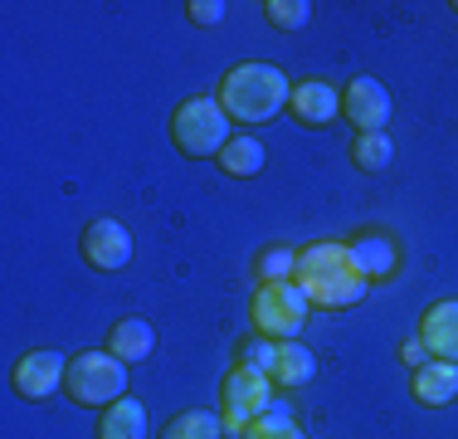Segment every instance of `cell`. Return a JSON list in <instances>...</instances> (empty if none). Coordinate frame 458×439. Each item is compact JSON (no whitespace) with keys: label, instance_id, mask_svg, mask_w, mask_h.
Returning a JSON list of instances; mask_svg holds the SVG:
<instances>
[{"label":"cell","instance_id":"2e32d148","mask_svg":"<svg viewBox=\"0 0 458 439\" xmlns=\"http://www.w3.org/2000/svg\"><path fill=\"white\" fill-rule=\"evenodd\" d=\"M215 161H220L225 176H239V181H244V176H259L268 167V151H264V142H259V137H229L225 151Z\"/></svg>","mask_w":458,"mask_h":439},{"label":"cell","instance_id":"484cf974","mask_svg":"<svg viewBox=\"0 0 458 439\" xmlns=\"http://www.w3.org/2000/svg\"><path fill=\"white\" fill-rule=\"evenodd\" d=\"M454 10H458V0H454Z\"/></svg>","mask_w":458,"mask_h":439},{"label":"cell","instance_id":"d4e9b609","mask_svg":"<svg viewBox=\"0 0 458 439\" xmlns=\"http://www.w3.org/2000/svg\"><path fill=\"white\" fill-rule=\"evenodd\" d=\"M400 361H405V366H414V371H420V366H429V347H424L420 337H410V342L400 347Z\"/></svg>","mask_w":458,"mask_h":439},{"label":"cell","instance_id":"5b68a950","mask_svg":"<svg viewBox=\"0 0 458 439\" xmlns=\"http://www.w3.org/2000/svg\"><path fill=\"white\" fill-rule=\"evenodd\" d=\"M268 410H278L274 381H268L264 371H249V366L229 371L225 386H220V420H225V430L229 435H244L249 425H254L259 415H268Z\"/></svg>","mask_w":458,"mask_h":439},{"label":"cell","instance_id":"e0dca14e","mask_svg":"<svg viewBox=\"0 0 458 439\" xmlns=\"http://www.w3.org/2000/svg\"><path fill=\"white\" fill-rule=\"evenodd\" d=\"M318 376V357L302 342H278V361H274V386H308Z\"/></svg>","mask_w":458,"mask_h":439},{"label":"cell","instance_id":"ac0fdd59","mask_svg":"<svg viewBox=\"0 0 458 439\" xmlns=\"http://www.w3.org/2000/svg\"><path fill=\"white\" fill-rule=\"evenodd\" d=\"M161 439H225V420L215 410H185L161 430Z\"/></svg>","mask_w":458,"mask_h":439},{"label":"cell","instance_id":"7a4b0ae2","mask_svg":"<svg viewBox=\"0 0 458 439\" xmlns=\"http://www.w3.org/2000/svg\"><path fill=\"white\" fill-rule=\"evenodd\" d=\"M64 386H69L73 405H83V410H107L113 400L127 395V361H117L107 347L103 351H79V357H69Z\"/></svg>","mask_w":458,"mask_h":439},{"label":"cell","instance_id":"8992f818","mask_svg":"<svg viewBox=\"0 0 458 439\" xmlns=\"http://www.w3.org/2000/svg\"><path fill=\"white\" fill-rule=\"evenodd\" d=\"M298 288L308 293L312 307H327V313H336V307H356L370 293V279L356 263H336V269H318L308 273V279H298Z\"/></svg>","mask_w":458,"mask_h":439},{"label":"cell","instance_id":"8fae6325","mask_svg":"<svg viewBox=\"0 0 458 439\" xmlns=\"http://www.w3.org/2000/svg\"><path fill=\"white\" fill-rule=\"evenodd\" d=\"M420 342L439 361H458V298H444V303H434L429 313H424Z\"/></svg>","mask_w":458,"mask_h":439},{"label":"cell","instance_id":"52a82bcc","mask_svg":"<svg viewBox=\"0 0 458 439\" xmlns=\"http://www.w3.org/2000/svg\"><path fill=\"white\" fill-rule=\"evenodd\" d=\"M79 245H83V259H89L98 273H117V269L132 263V235H127V225L113 215H98L93 225L83 229Z\"/></svg>","mask_w":458,"mask_h":439},{"label":"cell","instance_id":"9a60e30c","mask_svg":"<svg viewBox=\"0 0 458 439\" xmlns=\"http://www.w3.org/2000/svg\"><path fill=\"white\" fill-rule=\"evenodd\" d=\"M352 263L376 283V279H390V273L400 269V254L386 235H366V239H352Z\"/></svg>","mask_w":458,"mask_h":439},{"label":"cell","instance_id":"30bf717a","mask_svg":"<svg viewBox=\"0 0 458 439\" xmlns=\"http://www.w3.org/2000/svg\"><path fill=\"white\" fill-rule=\"evenodd\" d=\"M288 113L298 117L302 127H327L336 113H342V93H336L327 79H302V83H293Z\"/></svg>","mask_w":458,"mask_h":439},{"label":"cell","instance_id":"277c9868","mask_svg":"<svg viewBox=\"0 0 458 439\" xmlns=\"http://www.w3.org/2000/svg\"><path fill=\"white\" fill-rule=\"evenodd\" d=\"M308 313H312V303H308V293H302L298 283H264V288L254 293V307H249L254 332L274 337V342H298Z\"/></svg>","mask_w":458,"mask_h":439},{"label":"cell","instance_id":"3957f363","mask_svg":"<svg viewBox=\"0 0 458 439\" xmlns=\"http://www.w3.org/2000/svg\"><path fill=\"white\" fill-rule=\"evenodd\" d=\"M171 142L185 157H220L229 142V113L220 98H185L171 113Z\"/></svg>","mask_w":458,"mask_h":439},{"label":"cell","instance_id":"cb8c5ba5","mask_svg":"<svg viewBox=\"0 0 458 439\" xmlns=\"http://www.w3.org/2000/svg\"><path fill=\"white\" fill-rule=\"evenodd\" d=\"M185 15H191L195 25H220L225 5H220V0H191V5H185Z\"/></svg>","mask_w":458,"mask_h":439},{"label":"cell","instance_id":"4fadbf2b","mask_svg":"<svg viewBox=\"0 0 458 439\" xmlns=\"http://www.w3.org/2000/svg\"><path fill=\"white\" fill-rule=\"evenodd\" d=\"M414 400L439 410V405L458 400V361H429L414 371Z\"/></svg>","mask_w":458,"mask_h":439},{"label":"cell","instance_id":"d6986e66","mask_svg":"<svg viewBox=\"0 0 458 439\" xmlns=\"http://www.w3.org/2000/svg\"><path fill=\"white\" fill-rule=\"evenodd\" d=\"M390 157H395V147H390L386 132H356V142H352V161H356L361 171H386V167H390Z\"/></svg>","mask_w":458,"mask_h":439},{"label":"cell","instance_id":"44dd1931","mask_svg":"<svg viewBox=\"0 0 458 439\" xmlns=\"http://www.w3.org/2000/svg\"><path fill=\"white\" fill-rule=\"evenodd\" d=\"M234 361L239 366H249V371H264V376H274V361H278V342L274 337H244V342L234 347Z\"/></svg>","mask_w":458,"mask_h":439},{"label":"cell","instance_id":"7402d4cb","mask_svg":"<svg viewBox=\"0 0 458 439\" xmlns=\"http://www.w3.org/2000/svg\"><path fill=\"white\" fill-rule=\"evenodd\" d=\"M259 283H298V249H268L259 259Z\"/></svg>","mask_w":458,"mask_h":439},{"label":"cell","instance_id":"ffe728a7","mask_svg":"<svg viewBox=\"0 0 458 439\" xmlns=\"http://www.w3.org/2000/svg\"><path fill=\"white\" fill-rule=\"evenodd\" d=\"M239 439H308V435H302V425H298V420H293V415L278 405V410L259 415V420L249 425V430L239 435Z\"/></svg>","mask_w":458,"mask_h":439},{"label":"cell","instance_id":"ba28073f","mask_svg":"<svg viewBox=\"0 0 458 439\" xmlns=\"http://www.w3.org/2000/svg\"><path fill=\"white\" fill-rule=\"evenodd\" d=\"M342 113L361 132H386L390 127V88L380 79H352L342 93Z\"/></svg>","mask_w":458,"mask_h":439},{"label":"cell","instance_id":"5bb4252c","mask_svg":"<svg viewBox=\"0 0 458 439\" xmlns=\"http://www.w3.org/2000/svg\"><path fill=\"white\" fill-rule=\"evenodd\" d=\"M98 439H147V405L141 400H113L98 420Z\"/></svg>","mask_w":458,"mask_h":439},{"label":"cell","instance_id":"603a6c76","mask_svg":"<svg viewBox=\"0 0 458 439\" xmlns=\"http://www.w3.org/2000/svg\"><path fill=\"white\" fill-rule=\"evenodd\" d=\"M264 20L274 30H302L312 20V5L308 0H268L264 5Z\"/></svg>","mask_w":458,"mask_h":439},{"label":"cell","instance_id":"9c48e42d","mask_svg":"<svg viewBox=\"0 0 458 439\" xmlns=\"http://www.w3.org/2000/svg\"><path fill=\"white\" fill-rule=\"evenodd\" d=\"M64 376H69V357H59V351H25L15 361V376L10 381H15V391L25 400H49L64 386Z\"/></svg>","mask_w":458,"mask_h":439},{"label":"cell","instance_id":"6da1fadb","mask_svg":"<svg viewBox=\"0 0 458 439\" xmlns=\"http://www.w3.org/2000/svg\"><path fill=\"white\" fill-rule=\"evenodd\" d=\"M215 98H220V108L234 123L259 127V123H268V117H278L283 108H288L293 83L283 79V69H274V64H234L220 79V93Z\"/></svg>","mask_w":458,"mask_h":439},{"label":"cell","instance_id":"7c38bea8","mask_svg":"<svg viewBox=\"0 0 458 439\" xmlns=\"http://www.w3.org/2000/svg\"><path fill=\"white\" fill-rule=\"evenodd\" d=\"M107 351H113L117 361H147L151 351H157V327L147 323V317H123V323L107 332Z\"/></svg>","mask_w":458,"mask_h":439}]
</instances>
